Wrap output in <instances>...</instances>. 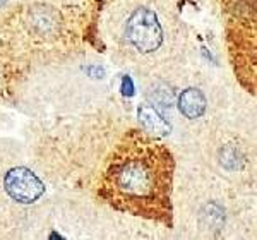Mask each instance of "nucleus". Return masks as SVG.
<instances>
[{"label":"nucleus","mask_w":257,"mask_h":240,"mask_svg":"<svg viewBox=\"0 0 257 240\" xmlns=\"http://www.w3.org/2000/svg\"><path fill=\"white\" fill-rule=\"evenodd\" d=\"M88 72H89L93 77H99V76H103V74H105V70L99 69V67H89V69H88Z\"/></svg>","instance_id":"nucleus-8"},{"label":"nucleus","mask_w":257,"mask_h":240,"mask_svg":"<svg viewBox=\"0 0 257 240\" xmlns=\"http://www.w3.org/2000/svg\"><path fill=\"white\" fill-rule=\"evenodd\" d=\"M206 101L204 94L196 88H189L178 98V110L187 118H199L206 111Z\"/></svg>","instance_id":"nucleus-5"},{"label":"nucleus","mask_w":257,"mask_h":240,"mask_svg":"<svg viewBox=\"0 0 257 240\" xmlns=\"http://www.w3.org/2000/svg\"><path fill=\"white\" fill-rule=\"evenodd\" d=\"M4 189L14 201L30 204L40 199L45 192V184L30 168H12L4 177Z\"/></svg>","instance_id":"nucleus-3"},{"label":"nucleus","mask_w":257,"mask_h":240,"mask_svg":"<svg viewBox=\"0 0 257 240\" xmlns=\"http://www.w3.org/2000/svg\"><path fill=\"white\" fill-rule=\"evenodd\" d=\"M138 115H139L141 126H143L144 131H148L149 134L167 136V134H170V131H172L168 120H165L163 117H161V113L155 108V106H151V105L141 106Z\"/></svg>","instance_id":"nucleus-4"},{"label":"nucleus","mask_w":257,"mask_h":240,"mask_svg":"<svg viewBox=\"0 0 257 240\" xmlns=\"http://www.w3.org/2000/svg\"><path fill=\"white\" fill-rule=\"evenodd\" d=\"M173 161L163 144L146 136H132L113 155L105 189L115 204L136 214L158 216L170 201Z\"/></svg>","instance_id":"nucleus-1"},{"label":"nucleus","mask_w":257,"mask_h":240,"mask_svg":"<svg viewBox=\"0 0 257 240\" xmlns=\"http://www.w3.org/2000/svg\"><path fill=\"white\" fill-rule=\"evenodd\" d=\"M125 36L128 43L141 53L158 50L163 43V30L156 14L146 7H139L128 16L125 24Z\"/></svg>","instance_id":"nucleus-2"},{"label":"nucleus","mask_w":257,"mask_h":240,"mask_svg":"<svg viewBox=\"0 0 257 240\" xmlns=\"http://www.w3.org/2000/svg\"><path fill=\"white\" fill-rule=\"evenodd\" d=\"M151 100L156 103L158 106H170L173 101V93L170 91L168 88H165V86H161L160 89H156L155 93L151 94Z\"/></svg>","instance_id":"nucleus-6"},{"label":"nucleus","mask_w":257,"mask_h":240,"mask_svg":"<svg viewBox=\"0 0 257 240\" xmlns=\"http://www.w3.org/2000/svg\"><path fill=\"white\" fill-rule=\"evenodd\" d=\"M122 93L125 96H132L134 94V84H132V79L128 76H125L122 79Z\"/></svg>","instance_id":"nucleus-7"}]
</instances>
